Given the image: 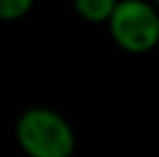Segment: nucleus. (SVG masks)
<instances>
[{"instance_id":"f257e3e1","label":"nucleus","mask_w":159,"mask_h":157,"mask_svg":"<svg viewBox=\"0 0 159 157\" xmlns=\"http://www.w3.org/2000/svg\"><path fill=\"white\" fill-rule=\"evenodd\" d=\"M14 134L28 157H72L76 148L72 125L46 106L25 109L14 125Z\"/></svg>"},{"instance_id":"f03ea898","label":"nucleus","mask_w":159,"mask_h":157,"mask_svg":"<svg viewBox=\"0 0 159 157\" xmlns=\"http://www.w3.org/2000/svg\"><path fill=\"white\" fill-rule=\"evenodd\" d=\"M111 39L127 53H148L159 44V9L148 0H120L108 19Z\"/></svg>"},{"instance_id":"7ed1b4c3","label":"nucleus","mask_w":159,"mask_h":157,"mask_svg":"<svg viewBox=\"0 0 159 157\" xmlns=\"http://www.w3.org/2000/svg\"><path fill=\"white\" fill-rule=\"evenodd\" d=\"M120 0H74V9L88 23H108Z\"/></svg>"},{"instance_id":"20e7f679","label":"nucleus","mask_w":159,"mask_h":157,"mask_svg":"<svg viewBox=\"0 0 159 157\" xmlns=\"http://www.w3.org/2000/svg\"><path fill=\"white\" fill-rule=\"evenodd\" d=\"M35 0H0V21H19L32 9Z\"/></svg>"},{"instance_id":"39448f33","label":"nucleus","mask_w":159,"mask_h":157,"mask_svg":"<svg viewBox=\"0 0 159 157\" xmlns=\"http://www.w3.org/2000/svg\"><path fill=\"white\" fill-rule=\"evenodd\" d=\"M152 2H155V7H157V9H159V0H152Z\"/></svg>"}]
</instances>
